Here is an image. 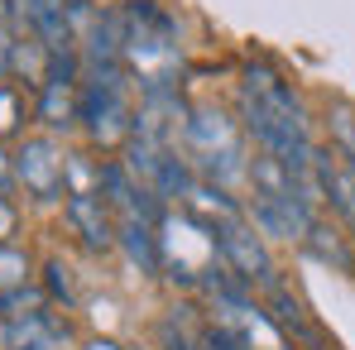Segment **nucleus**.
<instances>
[{
  "mask_svg": "<svg viewBox=\"0 0 355 350\" xmlns=\"http://www.w3.org/2000/svg\"><path fill=\"white\" fill-rule=\"evenodd\" d=\"M240 120L250 130V139L259 144V154L279 159L284 168H293L297 177L312 182V125L307 111L297 101V91L269 67H245V82H240Z\"/></svg>",
  "mask_w": 355,
  "mask_h": 350,
  "instance_id": "obj_1",
  "label": "nucleus"
},
{
  "mask_svg": "<svg viewBox=\"0 0 355 350\" xmlns=\"http://www.w3.org/2000/svg\"><path fill=\"white\" fill-rule=\"evenodd\" d=\"M250 182H254V226L264 235H279V240H307V231L317 226V211H312V182L297 177L293 168H284L279 159L259 154L250 164Z\"/></svg>",
  "mask_w": 355,
  "mask_h": 350,
  "instance_id": "obj_2",
  "label": "nucleus"
},
{
  "mask_svg": "<svg viewBox=\"0 0 355 350\" xmlns=\"http://www.w3.org/2000/svg\"><path fill=\"white\" fill-rule=\"evenodd\" d=\"M182 49H178V24L168 10L154 0L125 5V72L139 77V91L149 87H173Z\"/></svg>",
  "mask_w": 355,
  "mask_h": 350,
  "instance_id": "obj_3",
  "label": "nucleus"
},
{
  "mask_svg": "<svg viewBox=\"0 0 355 350\" xmlns=\"http://www.w3.org/2000/svg\"><path fill=\"white\" fill-rule=\"evenodd\" d=\"M125 77H130L125 67H87V77L77 82V120L96 144H125L135 130Z\"/></svg>",
  "mask_w": 355,
  "mask_h": 350,
  "instance_id": "obj_4",
  "label": "nucleus"
},
{
  "mask_svg": "<svg viewBox=\"0 0 355 350\" xmlns=\"http://www.w3.org/2000/svg\"><path fill=\"white\" fill-rule=\"evenodd\" d=\"M182 144H187L192 164H202L216 187L240 177V173H250L236 120L226 116V111H216V106H192L187 111V120H182Z\"/></svg>",
  "mask_w": 355,
  "mask_h": 350,
  "instance_id": "obj_5",
  "label": "nucleus"
},
{
  "mask_svg": "<svg viewBox=\"0 0 355 350\" xmlns=\"http://www.w3.org/2000/svg\"><path fill=\"white\" fill-rule=\"evenodd\" d=\"M211 235H216V254H221V264L236 274L240 283H259V288H274L279 283V269H274V259H269V250H264V235H254V226L245 221V216H221V221H211Z\"/></svg>",
  "mask_w": 355,
  "mask_h": 350,
  "instance_id": "obj_6",
  "label": "nucleus"
},
{
  "mask_svg": "<svg viewBox=\"0 0 355 350\" xmlns=\"http://www.w3.org/2000/svg\"><path fill=\"white\" fill-rule=\"evenodd\" d=\"M15 177L24 182L29 197L39 202H53L58 192H67V154H62L53 139H24L15 149Z\"/></svg>",
  "mask_w": 355,
  "mask_h": 350,
  "instance_id": "obj_7",
  "label": "nucleus"
},
{
  "mask_svg": "<svg viewBox=\"0 0 355 350\" xmlns=\"http://www.w3.org/2000/svg\"><path fill=\"white\" fill-rule=\"evenodd\" d=\"M62 197H67L62 202L67 221H72V231L82 235L87 250H111L116 245V216H111V202H106L101 187H67Z\"/></svg>",
  "mask_w": 355,
  "mask_h": 350,
  "instance_id": "obj_8",
  "label": "nucleus"
},
{
  "mask_svg": "<svg viewBox=\"0 0 355 350\" xmlns=\"http://www.w3.org/2000/svg\"><path fill=\"white\" fill-rule=\"evenodd\" d=\"M264 292H269V322L284 331V341H293V346H302V350H336L322 336V326L307 317V307H302L284 283H274V288H264Z\"/></svg>",
  "mask_w": 355,
  "mask_h": 350,
  "instance_id": "obj_9",
  "label": "nucleus"
},
{
  "mask_svg": "<svg viewBox=\"0 0 355 350\" xmlns=\"http://www.w3.org/2000/svg\"><path fill=\"white\" fill-rule=\"evenodd\" d=\"M0 336H5V350H58L62 336H67V322L58 326L53 307H34V312H19V317H5L0 322Z\"/></svg>",
  "mask_w": 355,
  "mask_h": 350,
  "instance_id": "obj_10",
  "label": "nucleus"
},
{
  "mask_svg": "<svg viewBox=\"0 0 355 350\" xmlns=\"http://www.w3.org/2000/svg\"><path fill=\"white\" fill-rule=\"evenodd\" d=\"M24 116H29V96H24L15 82H0V139L15 134V130L24 125Z\"/></svg>",
  "mask_w": 355,
  "mask_h": 350,
  "instance_id": "obj_11",
  "label": "nucleus"
},
{
  "mask_svg": "<svg viewBox=\"0 0 355 350\" xmlns=\"http://www.w3.org/2000/svg\"><path fill=\"white\" fill-rule=\"evenodd\" d=\"M29 279V254L24 250H15L10 240H0V292L19 288Z\"/></svg>",
  "mask_w": 355,
  "mask_h": 350,
  "instance_id": "obj_12",
  "label": "nucleus"
},
{
  "mask_svg": "<svg viewBox=\"0 0 355 350\" xmlns=\"http://www.w3.org/2000/svg\"><path fill=\"white\" fill-rule=\"evenodd\" d=\"M44 274H49V292H53V297H62V302H72V279H67V264L49 259V264H44Z\"/></svg>",
  "mask_w": 355,
  "mask_h": 350,
  "instance_id": "obj_13",
  "label": "nucleus"
},
{
  "mask_svg": "<svg viewBox=\"0 0 355 350\" xmlns=\"http://www.w3.org/2000/svg\"><path fill=\"white\" fill-rule=\"evenodd\" d=\"M15 226H19V211H15V207H10V197L0 192V240H10Z\"/></svg>",
  "mask_w": 355,
  "mask_h": 350,
  "instance_id": "obj_14",
  "label": "nucleus"
},
{
  "mask_svg": "<svg viewBox=\"0 0 355 350\" xmlns=\"http://www.w3.org/2000/svg\"><path fill=\"white\" fill-rule=\"evenodd\" d=\"M10 58H15V44H10V29L0 24V77L10 72Z\"/></svg>",
  "mask_w": 355,
  "mask_h": 350,
  "instance_id": "obj_15",
  "label": "nucleus"
},
{
  "mask_svg": "<svg viewBox=\"0 0 355 350\" xmlns=\"http://www.w3.org/2000/svg\"><path fill=\"white\" fill-rule=\"evenodd\" d=\"M15 173V159H10V164H5V154H0V187H5V177Z\"/></svg>",
  "mask_w": 355,
  "mask_h": 350,
  "instance_id": "obj_16",
  "label": "nucleus"
},
{
  "mask_svg": "<svg viewBox=\"0 0 355 350\" xmlns=\"http://www.w3.org/2000/svg\"><path fill=\"white\" fill-rule=\"evenodd\" d=\"M87 350H120L116 341H87Z\"/></svg>",
  "mask_w": 355,
  "mask_h": 350,
  "instance_id": "obj_17",
  "label": "nucleus"
},
{
  "mask_svg": "<svg viewBox=\"0 0 355 350\" xmlns=\"http://www.w3.org/2000/svg\"><path fill=\"white\" fill-rule=\"evenodd\" d=\"M5 19H10V0H0V24H5Z\"/></svg>",
  "mask_w": 355,
  "mask_h": 350,
  "instance_id": "obj_18",
  "label": "nucleus"
},
{
  "mask_svg": "<svg viewBox=\"0 0 355 350\" xmlns=\"http://www.w3.org/2000/svg\"><path fill=\"white\" fill-rule=\"evenodd\" d=\"M92 5H106V0H92Z\"/></svg>",
  "mask_w": 355,
  "mask_h": 350,
  "instance_id": "obj_19",
  "label": "nucleus"
}]
</instances>
